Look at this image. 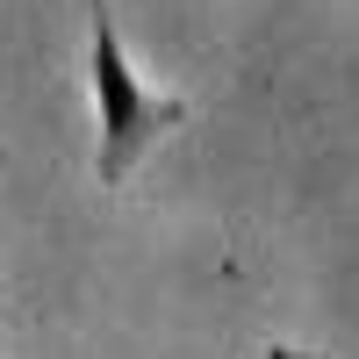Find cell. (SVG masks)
<instances>
[{
  "label": "cell",
  "mask_w": 359,
  "mask_h": 359,
  "mask_svg": "<svg viewBox=\"0 0 359 359\" xmlns=\"http://www.w3.org/2000/svg\"><path fill=\"white\" fill-rule=\"evenodd\" d=\"M86 15H94V22H86V86H94V123H101L94 172H101V187H123V180L137 172V158L151 151L165 130L187 123V101L151 94V86H144V72L130 65L123 36H115L108 0H94Z\"/></svg>",
  "instance_id": "1"
},
{
  "label": "cell",
  "mask_w": 359,
  "mask_h": 359,
  "mask_svg": "<svg viewBox=\"0 0 359 359\" xmlns=\"http://www.w3.org/2000/svg\"><path fill=\"white\" fill-rule=\"evenodd\" d=\"M266 359H316V352H294V345H266Z\"/></svg>",
  "instance_id": "2"
}]
</instances>
